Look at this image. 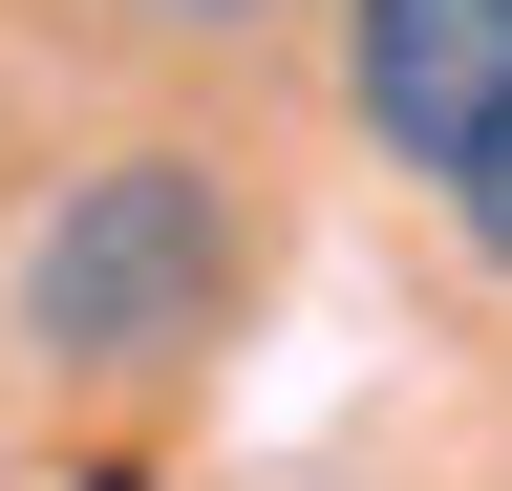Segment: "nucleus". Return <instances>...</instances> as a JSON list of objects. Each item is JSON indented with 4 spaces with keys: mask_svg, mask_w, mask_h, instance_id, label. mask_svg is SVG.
<instances>
[{
    "mask_svg": "<svg viewBox=\"0 0 512 491\" xmlns=\"http://www.w3.org/2000/svg\"><path fill=\"white\" fill-rule=\"evenodd\" d=\"M342 107H363V150L384 171H470L512 129V0H342Z\"/></svg>",
    "mask_w": 512,
    "mask_h": 491,
    "instance_id": "f03ea898",
    "label": "nucleus"
},
{
    "mask_svg": "<svg viewBox=\"0 0 512 491\" xmlns=\"http://www.w3.org/2000/svg\"><path fill=\"white\" fill-rule=\"evenodd\" d=\"M448 214H470V257H491V278H512V129H491V150H470V171H448Z\"/></svg>",
    "mask_w": 512,
    "mask_h": 491,
    "instance_id": "7ed1b4c3",
    "label": "nucleus"
},
{
    "mask_svg": "<svg viewBox=\"0 0 512 491\" xmlns=\"http://www.w3.org/2000/svg\"><path fill=\"white\" fill-rule=\"evenodd\" d=\"M107 22H150V43H256L278 0H107Z\"/></svg>",
    "mask_w": 512,
    "mask_h": 491,
    "instance_id": "20e7f679",
    "label": "nucleus"
},
{
    "mask_svg": "<svg viewBox=\"0 0 512 491\" xmlns=\"http://www.w3.org/2000/svg\"><path fill=\"white\" fill-rule=\"evenodd\" d=\"M235 321H256V171L192 129L43 171V214L0 235V363L43 406H171L235 363Z\"/></svg>",
    "mask_w": 512,
    "mask_h": 491,
    "instance_id": "f257e3e1",
    "label": "nucleus"
}]
</instances>
